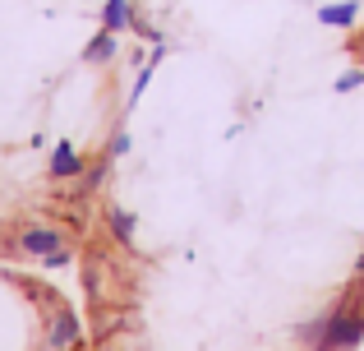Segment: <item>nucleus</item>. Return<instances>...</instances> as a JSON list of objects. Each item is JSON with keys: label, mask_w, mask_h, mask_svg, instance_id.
Masks as SVG:
<instances>
[{"label": "nucleus", "mask_w": 364, "mask_h": 351, "mask_svg": "<svg viewBox=\"0 0 364 351\" xmlns=\"http://www.w3.org/2000/svg\"><path fill=\"white\" fill-rule=\"evenodd\" d=\"M83 342V319L74 310H55L51 328H46V351H70Z\"/></svg>", "instance_id": "obj_3"}, {"label": "nucleus", "mask_w": 364, "mask_h": 351, "mask_svg": "<svg viewBox=\"0 0 364 351\" xmlns=\"http://www.w3.org/2000/svg\"><path fill=\"white\" fill-rule=\"evenodd\" d=\"M360 342H364V305H360L355 291H346V296L328 310V328H323V337H318L314 351H355Z\"/></svg>", "instance_id": "obj_1"}, {"label": "nucleus", "mask_w": 364, "mask_h": 351, "mask_svg": "<svg viewBox=\"0 0 364 351\" xmlns=\"http://www.w3.org/2000/svg\"><path fill=\"white\" fill-rule=\"evenodd\" d=\"M102 268H107V263H102L97 254H92V259H83V287H88V296H92V300L102 296Z\"/></svg>", "instance_id": "obj_10"}, {"label": "nucleus", "mask_w": 364, "mask_h": 351, "mask_svg": "<svg viewBox=\"0 0 364 351\" xmlns=\"http://www.w3.org/2000/svg\"><path fill=\"white\" fill-rule=\"evenodd\" d=\"M14 245L28 254V259H46V254L65 250V231H60V226H23Z\"/></svg>", "instance_id": "obj_2"}, {"label": "nucleus", "mask_w": 364, "mask_h": 351, "mask_svg": "<svg viewBox=\"0 0 364 351\" xmlns=\"http://www.w3.org/2000/svg\"><path fill=\"white\" fill-rule=\"evenodd\" d=\"M323 328H328V315H314L309 324H300V342H304V347H318Z\"/></svg>", "instance_id": "obj_11"}, {"label": "nucleus", "mask_w": 364, "mask_h": 351, "mask_svg": "<svg viewBox=\"0 0 364 351\" xmlns=\"http://www.w3.org/2000/svg\"><path fill=\"white\" fill-rule=\"evenodd\" d=\"M355 278H364V254H360V259H355Z\"/></svg>", "instance_id": "obj_15"}, {"label": "nucleus", "mask_w": 364, "mask_h": 351, "mask_svg": "<svg viewBox=\"0 0 364 351\" xmlns=\"http://www.w3.org/2000/svg\"><path fill=\"white\" fill-rule=\"evenodd\" d=\"M102 28H107V33H129L134 28V5L129 0H107V5H102Z\"/></svg>", "instance_id": "obj_7"}, {"label": "nucleus", "mask_w": 364, "mask_h": 351, "mask_svg": "<svg viewBox=\"0 0 364 351\" xmlns=\"http://www.w3.org/2000/svg\"><path fill=\"white\" fill-rule=\"evenodd\" d=\"M129 148H134V139H129V135H124V130H120V135H111L107 153H111V157H124V153H129Z\"/></svg>", "instance_id": "obj_13"}, {"label": "nucleus", "mask_w": 364, "mask_h": 351, "mask_svg": "<svg viewBox=\"0 0 364 351\" xmlns=\"http://www.w3.org/2000/svg\"><path fill=\"white\" fill-rule=\"evenodd\" d=\"M116 56H120V33H107V28L83 46V61H88V65H111Z\"/></svg>", "instance_id": "obj_6"}, {"label": "nucleus", "mask_w": 364, "mask_h": 351, "mask_svg": "<svg viewBox=\"0 0 364 351\" xmlns=\"http://www.w3.org/2000/svg\"><path fill=\"white\" fill-rule=\"evenodd\" d=\"M355 19H360V0H341V5H323L318 9L323 28H350Z\"/></svg>", "instance_id": "obj_8"}, {"label": "nucleus", "mask_w": 364, "mask_h": 351, "mask_svg": "<svg viewBox=\"0 0 364 351\" xmlns=\"http://www.w3.org/2000/svg\"><path fill=\"white\" fill-rule=\"evenodd\" d=\"M111 162H116V157H97V162H88V172L79 176V199H88V194H97L102 189V180H107V172H111Z\"/></svg>", "instance_id": "obj_9"}, {"label": "nucleus", "mask_w": 364, "mask_h": 351, "mask_svg": "<svg viewBox=\"0 0 364 351\" xmlns=\"http://www.w3.org/2000/svg\"><path fill=\"white\" fill-rule=\"evenodd\" d=\"M46 172H51V180H79L83 172H88V162H83V153L70 144V139H60V144H55V153H51V167H46Z\"/></svg>", "instance_id": "obj_4"}, {"label": "nucleus", "mask_w": 364, "mask_h": 351, "mask_svg": "<svg viewBox=\"0 0 364 351\" xmlns=\"http://www.w3.org/2000/svg\"><path fill=\"white\" fill-rule=\"evenodd\" d=\"M107 231L116 236V245L134 250V231H139V222H134V213H129L124 204H116V199L107 204Z\"/></svg>", "instance_id": "obj_5"}, {"label": "nucleus", "mask_w": 364, "mask_h": 351, "mask_svg": "<svg viewBox=\"0 0 364 351\" xmlns=\"http://www.w3.org/2000/svg\"><path fill=\"white\" fill-rule=\"evenodd\" d=\"M364 88V70H346V74H337V93H355Z\"/></svg>", "instance_id": "obj_12"}, {"label": "nucleus", "mask_w": 364, "mask_h": 351, "mask_svg": "<svg viewBox=\"0 0 364 351\" xmlns=\"http://www.w3.org/2000/svg\"><path fill=\"white\" fill-rule=\"evenodd\" d=\"M65 263H70V250H55V254L42 259V268H65Z\"/></svg>", "instance_id": "obj_14"}]
</instances>
